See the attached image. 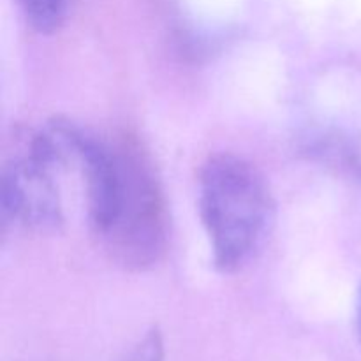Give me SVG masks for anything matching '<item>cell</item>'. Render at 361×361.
Here are the masks:
<instances>
[{
  "label": "cell",
  "mask_w": 361,
  "mask_h": 361,
  "mask_svg": "<svg viewBox=\"0 0 361 361\" xmlns=\"http://www.w3.org/2000/svg\"><path fill=\"white\" fill-rule=\"evenodd\" d=\"M14 2L32 30L49 35L63 25L71 0H14Z\"/></svg>",
  "instance_id": "4"
},
{
  "label": "cell",
  "mask_w": 361,
  "mask_h": 361,
  "mask_svg": "<svg viewBox=\"0 0 361 361\" xmlns=\"http://www.w3.org/2000/svg\"><path fill=\"white\" fill-rule=\"evenodd\" d=\"M116 176L101 228L94 233L113 263L130 271L155 267L168 247V207L154 162L140 141L113 137Z\"/></svg>",
  "instance_id": "2"
},
{
  "label": "cell",
  "mask_w": 361,
  "mask_h": 361,
  "mask_svg": "<svg viewBox=\"0 0 361 361\" xmlns=\"http://www.w3.org/2000/svg\"><path fill=\"white\" fill-rule=\"evenodd\" d=\"M197 207L215 268L235 274L263 245L275 204L252 162L235 154H215L200 169Z\"/></svg>",
  "instance_id": "1"
},
{
  "label": "cell",
  "mask_w": 361,
  "mask_h": 361,
  "mask_svg": "<svg viewBox=\"0 0 361 361\" xmlns=\"http://www.w3.org/2000/svg\"><path fill=\"white\" fill-rule=\"evenodd\" d=\"M120 361H166L161 331L157 328L147 331Z\"/></svg>",
  "instance_id": "5"
},
{
  "label": "cell",
  "mask_w": 361,
  "mask_h": 361,
  "mask_svg": "<svg viewBox=\"0 0 361 361\" xmlns=\"http://www.w3.org/2000/svg\"><path fill=\"white\" fill-rule=\"evenodd\" d=\"M358 334L361 337V289H360V298H358Z\"/></svg>",
  "instance_id": "6"
},
{
  "label": "cell",
  "mask_w": 361,
  "mask_h": 361,
  "mask_svg": "<svg viewBox=\"0 0 361 361\" xmlns=\"http://www.w3.org/2000/svg\"><path fill=\"white\" fill-rule=\"evenodd\" d=\"M67 173L51 127L16 136L2 164V219L34 233H55L66 222L60 176Z\"/></svg>",
  "instance_id": "3"
}]
</instances>
